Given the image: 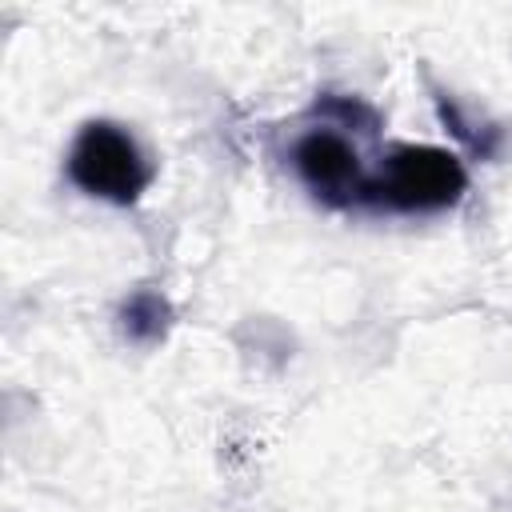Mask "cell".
I'll list each match as a JSON object with an SVG mask.
<instances>
[{"label":"cell","instance_id":"cell-1","mask_svg":"<svg viewBox=\"0 0 512 512\" xmlns=\"http://www.w3.org/2000/svg\"><path fill=\"white\" fill-rule=\"evenodd\" d=\"M468 192V172L452 148L396 144L388 148L376 176H368L364 204L392 212H444Z\"/></svg>","mask_w":512,"mask_h":512},{"label":"cell","instance_id":"cell-2","mask_svg":"<svg viewBox=\"0 0 512 512\" xmlns=\"http://www.w3.org/2000/svg\"><path fill=\"white\" fill-rule=\"evenodd\" d=\"M68 180L108 204H136L152 184V164L136 136L112 120H88L68 148Z\"/></svg>","mask_w":512,"mask_h":512},{"label":"cell","instance_id":"cell-3","mask_svg":"<svg viewBox=\"0 0 512 512\" xmlns=\"http://www.w3.org/2000/svg\"><path fill=\"white\" fill-rule=\"evenodd\" d=\"M292 168L308 184V192L320 196L324 204H364L368 172L348 136L332 128L304 132L292 148Z\"/></svg>","mask_w":512,"mask_h":512},{"label":"cell","instance_id":"cell-4","mask_svg":"<svg viewBox=\"0 0 512 512\" xmlns=\"http://www.w3.org/2000/svg\"><path fill=\"white\" fill-rule=\"evenodd\" d=\"M116 320H120L124 340H132V344H140V348H156V344L172 332L176 312H172V304H168L164 292H156V288H136L132 296H124Z\"/></svg>","mask_w":512,"mask_h":512},{"label":"cell","instance_id":"cell-5","mask_svg":"<svg viewBox=\"0 0 512 512\" xmlns=\"http://www.w3.org/2000/svg\"><path fill=\"white\" fill-rule=\"evenodd\" d=\"M432 104H436V116H440V124L472 152V156H480V160H492L496 156V144H500V128H476L468 116H464V108L448 96V92H436L432 96Z\"/></svg>","mask_w":512,"mask_h":512}]
</instances>
